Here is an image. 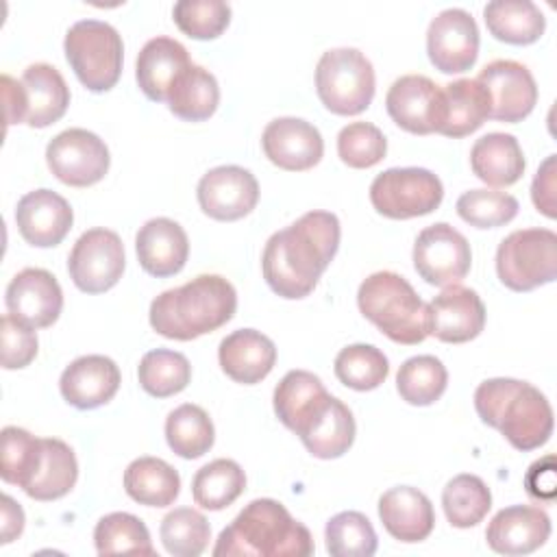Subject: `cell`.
I'll use <instances>...</instances> for the list:
<instances>
[{
  "instance_id": "30",
  "label": "cell",
  "mask_w": 557,
  "mask_h": 557,
  "mask_svg": "<svg viewBox=\"0 0 557 557\" xmlns=\"http://www.w3.org/2000/svg\"><path fill=\"white\" fill-rule=\"evenodd\" d=\"M78 479V463L74 450L57 437H41L37 461L24 481L22 490L35 500L63 498Z\"/></svg>"
},
{
  "instance_id": "14",
  "label": "cell",
  "mask_w": 557,
  "mask_h": 557,
  "mask_svg": "<svg viewBox=\"0 0 557 557\" xmlns=\"http://www.w3.org/2000/svg\"><path fill=\"white\" fill-rule=\"evenodd\" d=\"M429 61L442 74H461L476 63L479 26L463 9L440 11L426 30Z\"/></svg>"
},
{
  "instance_id": "39",
  "label": "cell",
  "mask_w": 557,
  "mask_h": 557,
  "mask_svg": "<svg viewBox=\"0 0 557 557\" xmlns=\"http://www.w3.org/2000/svg\"><path fill=\"white\" fill-rule=\"evenodd\" d=\"M442 507L446 520L457 529L476 527L492 507V494L476 474L453 476L442 492Z\"/></svg>"
},
{
  "instance_id": "13",
  "label": "cell",
  "mask_w": 557,
  "mask_h": 557,
  "mask_svg": "<svg viewBox=\"0 0 557 557\" xmlns=\"http://www.w3.org/2000/svg\"><path fill=\"white\" fill-rule=\"evenodd\" d=\"M292 431L313 457L337 459L352 446L357 426L352 411L339 398L324 392L302 411Z\"/></svg>"
},
{
  "instance_id": "33",
  "label": "cell",
  "mask_w": 557,
  "mask_h": 557,
  "mask_svg": "<svg viewBox=\"0 0 557 557\" xmlns=\"http://www.w3.org/2000/svg\"><path fill=\"white\" fill-rule=\"evenodd\" d=\"M165 102L178 120L205 122L220 104L218 81L209 70L191 63L170 87Z\"/></svg>"
},
{
  "instance_id": "52",
  "label": "cell",
  "mask_w": 557,
  "mask_h": 557,
  "mask_svg": "<svg viewBox=\"0 0 557 557\" xmlns=\"http://www.w3.org/2000/svg\"><path fill=\"white\" fill-rule=\"evenodd\" d=\"M2 98H4V117H7V126L9 124H20L26 117V109H24V91H22V83L15 81L9 74H2Z\"/></svg>"
},
{
  "instance_id": "36",
  "label": "cell",
  "mask_w": 557,
  "mask_h": 557,
  "mask_svg": "<svg viewBox=\"0 0 557 557\" xmlns=\"http://www.w3.org/2000/svg\"><path fill=\"white\" fill-rule=\"evenodd\" d=\"M165 440L172 453L183 459H198L211 450L215 429L209 413L191 403H185L168 413Z\"/></svg>"
},
{
  "instance_id": "41",
  "label": "cell",
  "mask_w": 557,
  "mask_h": 557,
  "mask_svg": "<svg viewBox=\"0 0 557 557\" xmlns=\"http://www.w3.org/2000/svg\"><path fill=\"white\" fill-rule=\"evenodd\" d=\"M389 374V361L372 344H350L335 357V376L350 389H376Z\"/></svg>"
},
{
  "instance_id": "22",
  "label": "cell",
  "mask_w": 557,
  "mask_h": 557,
  "mask_svg": "<svg viewBox=\"0 0 557 557\" xmlns=\"http://www.w3.org/2000/svg\"><path fill=\"white\" fill-rule=\"evenodd\" d=\"M122 383L120 368L104 355H83L74 359L59 379L61 396L76 409H96L107 405Z\"/></svg>"
},
{
  "instance_id": "50",
  "label": "cell",
  "mask_w": 557,
  "mask_h": 557,
  "mask_svg": "<svg viewBox=\"0 0 557 557\" xmlns=\"http://www.w3.org/2000/svg\"><path fill=\"white\" fill-rule=\"evenodd\" d=\"M555 154L546 157V161L540 165L535 178H533V185H531V198H533V205L540 213H544L546 218H555L557 215V207H555Z\"/></svg>"
},
{
  "instance_id": "17",
  "label": "cell",
  "mask_w": 557,
  "mask_h": 557,
  "mask_svg": "<svg viewBox=\"0 0 557 557\" xmlns=\"http://www.w3.org/2000/svg\"><path fill=\"white\" fill-rule=\"evenodd\" d=\"M485 326V305L481 296L459 283L446 285L426 305V333L446 344H463Z\"/></svg>"
},
{
  "instance_id": "45",
  "label": "cell",
  "mask_w": 557,
  "mask_h": 557,
  "mask_svg": "<svg viewBox=\"0 0 557 557\" xmlns=\"http://www.w3.org/2000/svg\"><path fill=\"white\" fill-rule=\"evenodd\" d=\"M174 24L191 39H215L231 22V7L222 0H181L172 9Z\"/></svg>"
},
{
  "instance_id": "27",
  "label": "cell",
  "mask_w": 557,
  "mask_h": 557,
  "mask_svg": "<svg viewBox=\"0 0 557 557\" xmlns=\"http://www.w3.org/2000/svg\"><path fill=\"white\" fill-rule=\"evenodd\" d=\"M191 65L187 48L172 37H152L144 44L135 63V78L144 96L165 102L174 81Z\"/></svg>"
},
{
  "instance_id": "38",
  "label": "cell",
  "mask_w": 557,
  "mask_h": 557,
  "mask_svg": "<svg viewBox=\"0 0 557 557\" xmlns=\"http://www.w3.org/2000/svg\"><path fill=\"white\" fill-rule=\"evenodd\" d=\"M448 385L446 366L433 355L409 357L396 374V389L400 398L416 407L433 405L442 398Z\"/></svg>"
},
{
  "instance_id": "10",
  "label": "cell",
  "mask_w": 557,
  "mask_h": 557,
  "mask_svg": "<svg viewBox=\"0 0 557 557\" xmlns=\"http://www.w3.org/2000/svg\"><path fill=\"white\" fill-rule=\"evenodd\" d=\"M124 265V244L111 228L85 231L67 257L70 278L85 294H102L117 285Z\"/></svg>"
},
{
  "instance_id": "23",
  "label": "cell",
  "mask_w": 557,
  "mask_h": 557,
  "mask_svg": "<svg viewBox=\"0 0 557 557\" xmlns=\"http://www.w3.org/2000/svg\"><path fill=\"white\" fill-rule=\"evenodd\" d=\"M550 537V518L533 505L500 509L485 529L487 546L500 555H529Z\"/></svg>"
},
{
  "instance_id": "53",
  "label": "cell",
  "mask_w": 557,
  "mask_h": 557,
  "mask_svg": "<svg viewBox=\"0 0 557 557\" xmlns=\"http://www.w3.org/2000/svg\"><path fill=\"white\" fill-rule=\"evenodd\" d=\"M24 531V511L22 507L9 496H2V544L13 542Z\"/></svg>"
},
{
  "instance_id": "3",
  "label": "cell",
  "mask_w": 557,
  "mask_h": 557,
  "mask_svg": "<svg viewBox=\"0 0 557 557\" xmlns=\"http://www.w3.org/2000/svg\"><path fill=\"white\" fill-rule=\"evenodd\" d=\"M313 550L309 529L274 498L250 500L213 546L215 557H309Z\"/></svg>"
},
{
  "instance_id": "43",
  "label": "cell",
  "mask_w": 557,
  "mask_h": 557,
  "mask_svg": "<svg viewBox=\"0 0 557 557\" xmlns=\"http://www.w3.org/2000/svg\"><path fill=\"white\" fill-rule=\"evenodd\" d=\"M326 550L333 557H372L379 540L372 522L361 511H342L326 522Z\"/></svg>"
},
{
  "instance_id": "28",
  "label": "cell",
  "mask_w": 557,
  "mask_h": 557,
  "mask_svg": "<svg viewBox=\"0 0 557 557\" xmlns=\"http://www.w3.org/2000/svg\"><path fill=\"white\" fill-rule=\"evenodd\" d=\"M490 120V98L476 78H459L442 85L437 131L444 137H466Z\"/></svg>"
},
{
  "instance_id": "42",
  "label": "cell",
  "mask_w": 557,
  "mask_h": 557,
  "mask_svg": "<svg viewBox=\"0 0 557 557\" xmlns=\"http://www.w3.org/2000/svg\"><path fill=\"white\" fill-rule=\"evenodd\" d=\"M165 550L174 557H198L211 540V527L205 513L191 507H176L161 520L159 527Z\"/></svg>"
},
{
  "instance_id": "6",
  "label": "cell",
  "mask_w": 557,
  "mask_h": 557,
  "mask_svg": "<svg viewBox=\"0 0 557 557\" xmlns=\"http://www.w3.org/2000/svg\"><path fill=\"white\" fill-rule=\"evenodd\" d=\"M65 59L89 91H109L122 74L124 44L120 33L100 20L74 22L63 41Z\"/></svg>"
},
{
  "instance_id": "49",
  "label": "cell",
  "mask_w": 557,
  "mask_h": 557,
  "mask_svg": "<svg viewBox=\"0 0 557 557\" xmlns=\"http://www.w3.org/2000/svg\"><path fill=\"white\" fill-rule=\"evenodd\" d=\"M0 342H2V368L20 370L26 368L37 357V335L35 329L15 320L13 315H2L0 320Z\"/></svg>"
},
{
  "instance_id": "47",
  "label": "cell",
  "mask_w": 557,
  "mask_h": 557,
  "mask_svg": "<svg viewBox=\"0 0 557 557\" xmlns=\"http://www.w3.org/2000/svg\"><path fill=\"white\" fill-rule=\"evenodd\" d=\"M324 392V383L313 372L289 370L274 387V413L287 429H292L298 416Z\"/></svg>"
},
{
  "instance_id": "24",
  "label": "cell",
  "mask_w": 557,
  "mask_h": 557,
  "mask_svg": "<svg viewBox=\"0 0 557 557\" xmlns=\"http://www.w3.org/2000/svg\"><path fill=\"white\" fill-rule=\"evenodd\" d=\"M139 265L157 278L178 274L189 257V239L183 226L170 218L148 220L135 235Z\"/></svg>"
},
{
  "instance_id": "16",
  "label": "cell",
  "mask_w": 557,
  "mask_h": 557,
  "mask_svg": "<svg viewBox=\"0 0 557 557\" xmlns=\"http://www.w3.org/2000/svg\"><path fill=\"white\" fill-rule=\"evenodd\" d=\"M196 196L205 215L218 222H235L257 207L259 183L246 168L218 165L202 174Z\"/></svg>"
},
{
  "instance_id": "12",
  "label": "cell",
  "mask_w": 557,
  "mask_h": 557,
  "mask_svg": "<svg viewBox=\"0 0 557 557\" xmlns=\"http://www.w3.org/2000/svg\"><path fill=\"white\" fill-rule=\"evenodd\" d=\"M470 265V244L455 226L435 222L418 233L413 244V268L429 285H455L466 278Z\"/></svg>"
},
{
  "instance_id": "31",
  "label": "cell",
  "mask_w": 557,
  "mask_h": 557,
  "mask_svg": "<svg viewBox=\"0 0 557 557\" xmlns=\"http://www.w3.org/2000/svg\"><path fill=\"white\" fill-rule=\"evenodd\" d=\"M524 154L509 133H487L470 150V168L476 178L492 187H509L524 174Z\"/></svg>"
},
{
  "instance_id": "1",
  "label": "cell",
  "mask_w": 557,
  "mask_h": 557,
  "mask_svg": "<svg viewBox=\"0 0 557 557\" xmlns=\"http://www.w3.org/2000/svg\"><path fill=\"white\" fill-rule=\"evenodd\" d=\"M339 220L331 211H309L276 231L261 257L263 278L287 300L309 296L339 248Z\"/></svg>"
},
{
  "instance_id": "44",
  "label": "cell",
  "mask_w": 557,
  "mask_h": 557,
  "mask_svg": "<svg viewBox=\"0 0 557 557\" xmlns=\"http://www.w3.org/2000/svg\"><path fill=\"white\" fill-rule=\"evenodd\" d=\"M457 213L474 228H496L518 215V200L494 189H468L457 198Z\"/></svg>"
},
{
  "instance_id": "34",
  "label": "cell",
  "mask_w": 557,
  "mask_h": 557,
  "mask_svg": "<svg viewBox=\"0 0 557 557\" xmlns=\"http://www.w3.org/2000/svg\"><path fill=\"white\" fill-rule=\"evenodd\" d=\"M124 490L139 505L168 507L181 492V476L159 457H139L124 470Z\"/></svg>"
},
{
  "instance_id": "20",
  "label": "cell",
  "mask_w": 557,
  "mask_h": 557,
  "mask_svg": "<svg viewBox=\"0 0 557 557\" xmlns=\"http://www.w3.org/2000/svg\"><path fill=\"white\" fill-rule=\"evenodd\" d=\"M265 157L281 170L305 172L320 163L324 141L320 131L300 117H276L261 135Z\"/></svg>"
},
{
  "instance_id": "35",
  "label": "cell",
  "mask_w": 557,
  "mask_h": 557,
  "mask_svg": "<svg viewBox=\"0 0 557 557\" xmlns=\"http://www.w3.org/2000/svg\"><path fill=\"white\" fill-rule=\"evenodd\" d=\"M246 487V474L233 459H213L202 466L191 479L194 503L209 511H220L233 505Z\"/></svg>"
},
{
  "instance_id": "40",
  "label": "cell",
  "mask_w": 557,
  "mask_h": 557,
  "mask_svg": "<svg viewBox=\"0 0 557 557\" xmlns=\"http://www.w3.org/2000/svg\"><path fill=\"white\" fill-rule=\"evenodd\" d=\"M94 542L98 555H154L148 527L126 511L102 516L94 529Z\"/></svg>"
},
{
  "instance_id": "37",
  "label": "cell",
  "mask_w": 557,
  "mask_h": 557,
  "mask_svg": "<svg viewBox=\"0 0 557 557\" xmlns=\"http://www.w3.org/2000/svg\"><path fill=\"white\" fill-rule=\"evenodd\" d=\"M137 379L146 394L154 398H168L189 385L191 366L183 352L154 348L141 357L137 366Z\"/></svg>"
},
{
  "instance_id": "48",
  "label": "cell",
  "mask_w": 557,
  "mask_h": 557,
  "mask_svg": "<svg viewBox=\"0 0 557 557\" xmlns=\"http://www.w3.org/2000/svg\"><path fill=\"white\" fill-rule=\"evenodd\" d=\"M39 448H41V437H35L20 426H4L2 453H0L2 481L9 485L22 487L37 461Z\"/></svg>"
},
{
  "instance_id": "4",
  "label": "cell",
  "mask_w": 557,
  "mask_h": 557,
  "mask_svg": "<svg viewBox=\"0 0 557 557\" xmlns=\"http://www.w3.org/2000/svg\"><path fill=\"white\" fill-rule=\"evenodd\" d=\"M474 409L483 424L500 431L522 453L544 446L553 435V407L527 381L507 376L483 381L474 389Z\"/></svg>"
},
{
  "instance_id": "5",
  "label": "cell",
  "mask_w": 557,
  "mask_h": 557,
  "mask_svg": "<svg viewBox=\"0 0 557 557\" xmlns=\"http://www.w3.org/2000/svg\"><path fill=\"white\" fill-rule=\"evenodd\" d=\"M357 305L383 335L396 344L413 346L426 339V305L411 283L389 270L370 274L357 292Z\"/></svg>"
},
{
  "instance_id": "15",
  "label": "cell",
  "mask_w": 557,
  "mask_h": 557,
  "mask_svg": "<svg viewBox=\"0 0 557 557\" xmlns=\"http://www.w3.org/2000/svg\"><path fill=\"white\" fill-rule=\"evenodd\" d=\"M476 81L490 98V120L516 124L522 122L537 102V85L531 70L513 59L487 63Z\"/></svg>"
},
{
  "instance_id": "21",
  "label": "cell",
  "mask_w": 557,
  "mask_h": 557,
  "mask_svg": "<svg viewBox=\"0 0 557 557\" xmlns=\"http://www.w3.org/2000/svg\"><path fill=\"white\" fill-rule=\"evenodd\" d=\"M74 222L70 202L52 189L24 194L15 207V224L26 244L52 248L65 239Z\"/></svg>"
},
{
  "instance_id": "29",
  "label": "cell",
  "mask_w": 557,
  "mask_h": 557,
  "mask_svg": "<svg viewBox=\"0 0 557 557\" xmlns=\"http://www.w3.org/2000/svg\"><path fill=\"white\" fill-rule=\"evenodd\" d=\"M20 83L26 109L24 124L46 128L65 115L70 104V87L57 67L50 63H33L24 70Z\"/></svg>"
},
{
  "instance_id": "51",
  "label": "cell",
  "mask_w": 557,
  "mask_h": 557,
  "mask_svg": "<svg viewBox=\"0 0 557 557\" xmlns=\"http://www.w3.org/2000/svg\"><path fill=\"white\" fill-rule=\"evenodd\" d=\"M527 492L537 500H553L557 481H555V457L546 455L544 459L531 463L527 476H524Z\"/></svg>"
},
{
  "instance_id": "9",
  "label": "cell",
  "mask_w": 557,
  "mask_h": 557,
  "mask_svg": "<svg viewBox=\"0 0 557 557\" xmlns=\"http://www.w3.org/2000/svg\"><path fill=\"white\" fill-rule=\"evenodd\" d=\"M444 187L426 168H389L370 185L372 207L389 220L420 218L440 207Z\"/></svg>"
},
{
  "instance_id": "32",
  "label": "cell",
  "mask_w": 557,
  "mask_h": 557,
  "mask_svg": "<svg viewBox=\"0 0 557 557\" xmlns=\"http://www.w3.org/2000/svg\"><path fill=\"white\" fill-rule=\"evenodd\" d=\"M490 35L511 46L535 44L546 28V17L531 0H492L483 7Z\"/></svg>"
},
{
  "instance_id": "2",
  "label": "cell",
  "mask_w": 557,
  "mask_h": 557,
  "mask_svg": "<svg viewBox=\"0 0 557 557\" xmlns=\"http://www.w3.org/2000/svg\"><path fill=\"white\" fill-rule=\"evenodd\" d=\"M237 309V292L220 274H200L165 289L150 302V326L178 342H189L224 326Z\"/></svg>"
},
{
  "instance_id": "19",
  "label": "cell",
  "mask_w": 557,
  "mask_h": 557,
  "mask_svg": "<svg viewBox=\"0 0 557 557\" xmlns=\"http://www.w3.org/2000/svg\"><path fill=\"white\" fill-rule=\"evenodd\" d=\"M442 85L422 74H405L392 83L385 96V109L396 126L413 135L437 131Z\"/></svg>"
},
{
  "instance_id": "11",
  "label": "cell",
  "mask_w": 557,
  "mask_h": 557,
  "mask_svg": "<svg viewBox=\"0 0 557 557\" xmlns=\"http://www.w3.org/2000/svg\"><path fill=\"white\" fill-rule=\"evenodd\" d=\"M46 163L50 172L70 187H89L109 172L107 144L87 128H67L46 146Z\"/></svg>"
},
{
  "instance_id": "25",
  "label": "cell",
  "mask_w": 557,
  "mask_h": 557,
  "mask_svg": "<svg viewBox=\"0 0 557 557\" xmlns=\"http://www.w3.org/2000/svg\"><path fill=\"white\" fill-rule=\"evenodd\" d=\"M222 372L242 385L263 381L276 363L274 342L255 329H239L228 333L218 348Z\"/></svg>"
},
{
  "instance_id": "46",
  "label": "cell",
  "mask_w": 557,
  "mask_h": 557,
  "mask_svg": "<svg viewBox=\"0 0 557 557\" xmlns=\"http://www.w3.org/2000/svg\"><path fill=\"white\" fill-rule=\"evenodd\" d=\"M387 139L383 131L370 122H350L337 135L339 159L355 170H366L383 161Z\"/></svg>"
},
{
  "instance_id": "18",
  "label": "cell",
  "mask_w": 557,
  "mask_h": 557,
  "mask_svg": "<svg viewBox=\"0 0 557 557\" xmlns=\"http://www.w3.org/2000/svg\"><path fill=\"white\" fill-rule=\"evenodd\" d=\"M7 311L30 329L52 326L63 309V292L59 281L44 268L20 270L4 294Z\"/></svg>"
},
{
  "instance_id": "7",
  "label": "cell",
  "mask_w": 557,
  "mask_h": 557,
  "mask_svg": "<svg viewBox=\"0 0 557 557\" xmlns=\"http://www.w3.org/2000/svg\"><path fill=\"white\" fill-rule=\"evenodd\" d=\"M374 67L357 48L326 50L315 67L320 102L335 115H359L374 98Z\"/></svg>"
},
{
  "instance_id": "8",
  "label": "cell",
  "mask_w": 557,
  "mask_h": 557,
  "mask_svg": "<svg viewBox=\"0 0 557 557\" xmlns=\"http://www.w3.org/2000/svg\"><path fill=\"white\" fill-rule=\"evenodd\" d=\"M496 274L511 292H531L557 276V235L550 228L509 233L496 250Z\"/></svg>"
},
{
  "instance_id": "26",
  "label": "cell",
  "mask_w": 557,
  "mask_h": 557,
  "mask_svg": "<svg viewBox=\"0 0 557 557\" xmlns=\"http://www.w3.org/2000/svg\"><path fill=\"white\" fill-rule=\"evenodd\" d=\"M379 518L385 531L405 544L426 540L435 527V511L429 496L411 485L387 490L379 498Z\"/></svg>"
}]
</instances>
